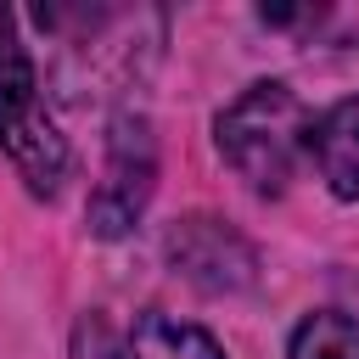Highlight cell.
Wrapping results in <instances>:
<instances>
[{
	"label": "cell",
	"instance_id": "1",
	"mask_svg": "<svg viewBox=\"0 0 359 359\" xmlns=\"http://www.w3.org/2000/svg\"><path fill=\"white\" fill-rule=\"evenodd\" d=\"M309 107L297 101L292 84L280 79H258L247 84L213 123V140H219V157L264 196H280L297 174V163L309 157Z\"/></svg>",
	"mask_w": 359,
	"mask_h": 359
},
{
	"label": "cell",
	"instance_id": "5",
	"mask_svg": "<svg viewBox=\"0 0 359 359\" xmlns=\"http://www.w3.org/2000/svg\"><path fill=\"white\" fill-rule=\"evenodd\" d=\"M309 157H314L320 180L331 185V196H342V202L359 196V95H348L314 118Z\"/></svg>",
	"mask_w": 359,
	"mask_h": 359
},
{
	"label": "cell",
	"instance_id": "2",
	"mask_svg": "<svg viewBox=\"0 0 359 359\" xmlns=\"http://www.w3.org/2000/svg\"><path fill=\"white\" fill-rule=\"evenodd\" d=\"M0 151L28 180L34 196H50L67 174V140L39 95L34 56H28L22 28L6 6H0Z\"/></svg>",
	"mask_w": 359,
	"mask_h": 359
},
{
	"label": "cell",
	"instance_id": "8",
	"mask_svg": "<svg viewBox=\"0 0 359 359\" xmlns=\"http://www.w3.org/2000/svg\"><path fill=\"white\" fill-rule=\"evenodd\" d=\"M73 359H135V353H129V342L101 314H84L73 325Z\"/></svg>",
	"mask_w": 359,
	"mask_h": 359
},
{
	"label": "cell",
	"instance_id": "3",
	"mask_svg": "<svg viewBox=\"0 0 359 359\" xmlns=\"http://www.w3.org/2000/svg\"><path fill=\"white\" fill-rule=\"evenodd\" d=\"M151 180H157V140H151V123L123 112L112 123V146H107V174L90 196V230L95 236H123L135 230V219L146 213V196H151Z\"/></svg>",
	"mask_w": 359,
	"mask_h": 359
},
{
	"label": "cell",
	"instance_id": "6",
	"mask_svg": "<svg viewBox=\"0 0 359 359\" xmlns=\"http://www.w3.org/2000/svg\"><path fill=\"white\" fill-rule=\"evenodd\" d=\"M129 353L135 359H230L202 325L191 320H174V314H140L135 331H129Z\"/></svg>",
	"mask_w": 359,
	"mask_h": 359
},
{
	"label": "cell",
	"instance_id": "4",
	"mask_svg": "<svg viewBox=\"0 0 359 359\" xmlns=\"http://www.w3.org/2000/svg\"><path fill=\"white\" fill-rule=\"evenodd\" d=\"M168 252H174V264H180L191 280H202V286H241L247 269H252L247 241L230 236L219 219H185V224L174 230Z\"/></svg>",
	"mask_w": 359,
	"mask_h": 359
},
{
	"label": "cell",
	"instance_id": "7",
	"mask_svg": "<svg viewBox=\"0 0 359 359\" xmlns=\"http://www.w3.org/2000/svg\"><path fill=\"white\" fill-rule=\"evenodd\" d=\"M286 359H359V320L342 309H314L297 320Z\"/></svg>",
	"mask_w": 359,
	"mask_h": 359
}]
</instances>
